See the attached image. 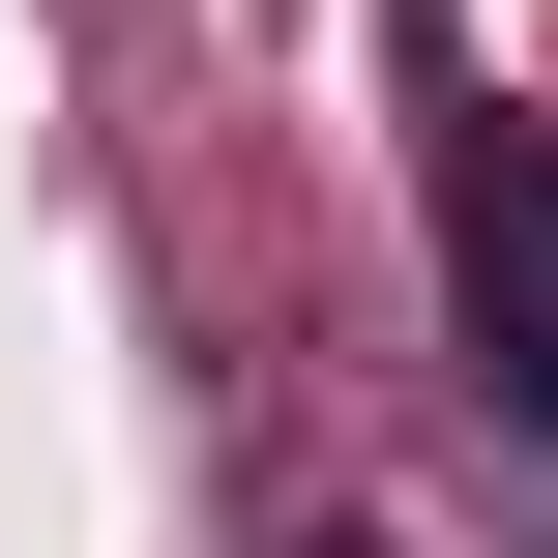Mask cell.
Returning <instances> with one entry per match:
<instances>
[{
  "instance_id": "cell-1",
  "label": "cell",
  "mask_w": 558,
  "mask_h": 558,
  "mask_svg": "<svg viewBox=\"0 0 558 558\" xmlns=\"http://www.w3.org/2000/svg\"><path fill=\"white\" fill-rule=\"evenodd\" d=\"M441 235H471V324H500V383L558 412V118H471V177H441Z\"/></svg>"
},
{
  "instance_id": "cell-2",
  "label": "cell",
  "mask_w": 558,
  "mask_h": 558,
  "mask_svg": "<svg viewBox=\"0 0 558 558\" xmlns=\"http://www.w3.org/2000/svg\"><path fill=\"white\" fill-rule=\"evenodd\" d=\"M324 558H353V530H324Z\"/></svg>"
}]
</instances>
